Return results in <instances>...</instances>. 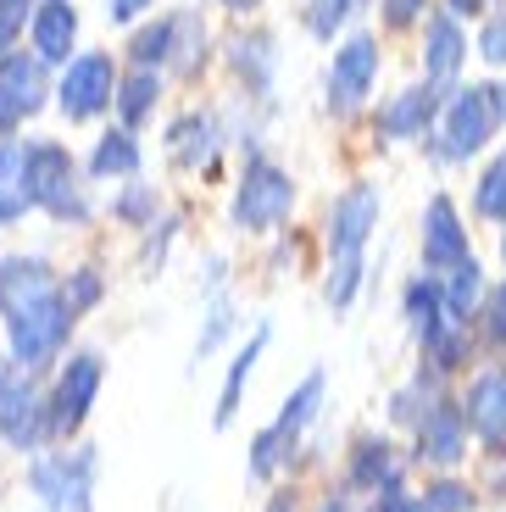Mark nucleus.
I'll return each mask as SVG.
<instances>
[{
    "instance_id": "8fccbe9b",
    "label": "nucleus",
    "mask_w": 506,
    "mask_h": 512,
    "mask_svg": "<svg viewBox=\"0 0 506 512\" xmlns=\"http://www.w3.org/2000/svg\"><path fill=\"white\" fill-rule=\"evenodd\" d=\"M17 6H34V0H17Z\"/></svg>"
},
{
    "instance_id": "e433bc0d",
    "label": "nucleus",
    "mask_w": 506,
    "mask_h": 512,
    "mask_svg": "<svg viewBox=\"0 0 506 512\" xmlns=\"http://www.w3.org/2000/svg\"><path fill=\"white\" fill-rule=\"evenodd\" d=\"M373 512H418V496H406L401 485H384L379 501H373Z\"/></svg>"
},
{
    "instance_id": "2f4dec72",
    "label": "nucleus",
    "mask_w": 506,
    "mask_h": 512,
    "mask_svg": "<svg viewBox=\"0 0 506 512\" xmlns=\"http://www.w3.org/2000/svg\"><path fill=\"white\" fill-rule=\"evenodd\" d=\"M473 490L468 485H456V479H445V485H434L429 496L418 501V512H473Z\"/></svg>"
},
{
    "instance_id": "ddd939ff",
    "label": "nucleus",
    "mask_w": 506,
    "mask_h": 512,
    "mask_svg": "<svg viewBox=\"0 0 506 512\" xmlns=\"http://www.w3.org/2000/svg\"><path fill=\"white\" fill-rule=\"evenodd\" d=\"M462 418L473 423V435L484 440V446L506 451V368H490L473 379L468 401H462Z\"/></svg>"
},
{
    "instance_id": "7ed1b4c3",
    "label": "nucleus",
    "mask_w": 506,
    "mask_h": 512,
    "mask_svg": "<svg viewBox=\"0 0 506 512\" xmlns=\"http://www.w3.org/2000/svg\"><path fill=\"white\" fill-rule=\"evenodd\" d=\"M290 206H295V184H290V173L256 156V162L245 167L240 190H234V223H240V229L267 234V229H279V223L290 218Z\"/></svg>"
},
{
    "instance_id": "ea45409f",
    "label": "nucleus",
    "mask_w": 506,
    "mask_h": 512,
    "mask_svg": "<svg viewBox=\"0 0 506 512\" xmlns=\"http://www.w3.org/2000/svg\"><path fill=\"white\" fill-rule=\"evenodd\" d=\"M151 0H106V12H112V23H134V17L145 12Z\"/></svg>"
},
{
    "instance_id": "473e14b6",
    "label": "nucleus",
    "mask_w": 506,
    "mask_h": 512,
    "mask_svg": "<svg viewBox=\"0 0 506 512\" xmlns=\"http://www.w3.org/2000/svg\"><path fill=\"white\" fill-rule=\"evenodd\" d=\"M23 12L28 6H17V0H0V56H12L17 34H23Z\"/></svg>"
},
{
    "instance_id": "9b49d317",
    "label": "nucleus",
    "mask_w": 506,
    "mask_h": 512,
    "mask_svg": "<svg viewBox=\"0 0 506 512\" xmlns=\"http://www.w3.org/2000/svg\"><path fill=\"white\" fill-rule=\"evenodd\" d=\"M468 229L456 223V206L445 195H434L423 212V268L429 273H451L456 262H468Z\"/></svg>"
},
{
    "instance_id": "4c0bfd02",
    "label": "nucleus",
    "mask_w": 506,
    "mask_h": 512,
    "mask_svg": "<svg viewBox=\"0 0 506 512\" xmlns=\"http://www.w3.org/2000/svg\"><path fill=\"white\" fill-rule=\"evenodd\" d=\"M223 334H228V312L217 307V312H212V323H206V334H201V346H195V357H206V351H212L217 340H223Z\"/></svg>"
},
{
    "instance_id": "de8ad7c7",
    "label": "nucleus",
    "mask_w": 506,
    "mask_h": 512,
    "mask_svg": "<svg viewBox=\"0 0 506 512\" xmlns=\"http://www.w3.org/2000/svg\"><path fill=\"white\" fill-rule=\"evenodd\" d=\"M223 6H234V12H251V6H262V0H223Z\"/></svg>"
},
{
    "instance_id": "c85d7f7f",
    "label": "nucleus",
    "mask_w": 506,
    "mask_h": 512,
    "mask_svg": "<svg viewBox=\"0 0 506 512\" xmlns=\"http://www.w3.org/2000/svg\"><path fill=\"white\" fill-rule=\"evenodd\" d=\"M173 56V17H162L156 28H140L134 34V62L151 67V62H167Z\"/></svg>"
},
{
    "instance_id": "49530a36",
    "label": "nucleus",
    "mask_w": 506,
    "mask_h": 512,
    "mask_svg": "<svg viewBox=\"0 0 506 512\" xmlns=\"http://www.w3.org/2000/svg\"><path fill=\"white\" fill-rule=\"evenodd\" d=\"M6 167H17V151L6 140H0V173H6Z\"/></svg>"
},
{
    "instance_id": "a18cd8bd",
    "label": "nucleus",
    "mask_w": 506,
    "mask_h": 512,
    "mask_svg": "<svg viewBox=\"0 0 506 512\" xmlns=\"http://www.w3.org/2000/svg\"><path fill=\"white\" fill-rule=\"evenodd\" d=\"M479 6H484V0H451V12H462V17H473Z\"/></svg>"
},
{
    "instance_id": "f03ea898",
    "label": "nucleus",
    "mask_w": 506,
    "mask_h": 512,
    "mask_svg": "<svg viewBox=\"0 0 506 512\" xmlns=\"http://www.w3.org/2000/svg\"><path fill=\"white\" fill-rule=\"evenodd\" d=\"M6 329H12V351L23 368H39V362H51L56 351L67 346V329H73V312L62 307V295L45 290L34 295L28 307L6 312Z\"/></svg>"
},
{
    "instance_id": "c9c22d12",
    "label": "nucleus",
    "mask_w": 506,
    "mask_h": 512,
    "mask_svg": "<svg viewBox=\"0 0 506 512\" xmlns=\"http://www.w3.org/2000/svg\"><path fill=\"white\" fill-rule=\"evenodd\" d=\"M28 206H34V201L23 195V184H6V190H0V223H17Z\"/></svg>"
},
{
    "instance_id": "39448f33",
    "label": "nucleus",
    "mask_w": 506,
    "mask_h": 512,
    "mask_svg": "<svg viewBox=\"0 0 506 512\" xmlns=\"http://www.w3.org/2000/svg\"><path fill=\"white\" fill-rule=\"evenodd\" d=\"M34 490L45 512H89V490H95V451H67L34 468Z\"/></svg>"
},
{
    "instance_id": "f8f14e48",
    "label": "nucleus",
    "mask_w": 506,
    "mask_h": 512,
    "mask_svg": "<svg viewBox=\"0 0 506 512\" xmlns=\"http://www.w3.org/2000/svg\"><path fill=\"white\" fill-rule=\"evenodd\" d=\"M418 457L440 462V468H451V462L468 457V418H462L456 401H434V407L418 418Z\"/></svg>"
},
{
    "instance_id": "f3484780",
    "label": "nucleus",
    "mask_w": 506,
    "mask_h": 512,
    "mask_svg": "<svg viewBox=\"0 0 506 512\" xmlns=\"http://www.w3.org/2000/svg\"><path fill=\"white\" fill-rule=\"evenodd\" d=\"M0 95L23 117L39 112V101H45V62L39 56H0Z\"/></svg>"
},
{
    "instance_id": "f704fd0d",
    "label": "nucleus",
    "mask_w": 506,
    "mask_h": 512,
    "mask_svg": "<svg viewBox=\"0 0 506 512\" xmlns=\"http://www.w3.org/2000/svg\"><path fill=\"white\" fill-rule=\"evenodd\" d=\"M423 6L429 0H384V17H390V28H406V23H418Z\"/></svg>"
},
{
    "instance_id": "5701e85b",
    "label": "nucleus",
    "mask_w": 506,
    "mask_h": 512,
    "mask_svg": "<svg viewBox=\"0 0 506 512\" xmlns=\"http://www.w3.org/2000/svg\"><path fill=\"white\" fill-rule=\"evenodd\" d=\"M89 167H95L101 179H123V173H140V145H134V134H128V128L106 134V140L95 145V156H89Z\"/></svg>"
},
{
    "instance_id": "a878e982",
    "label": "nucleus",
    "mask_w": 506,
    "mask_h": 512,
    "mask_svg": "<svg viewBox=\"0 0 506 512\" xmlns=\"http://www.w3.org/2000/svg\"><path fill=\"white\" fill-rule=\"evenodd\" d=\"M479 290H484V273H479V262H456L451 268V284H445V307H451V318H462L468 323V312H473V301H479Z\"/></svg>"
},
{
    "instance_id": "37998d69",
    "label": "nucleus",
    "mask_w": 506,
    "mask_h": 512,
    "mask_svg": "<svg viewBox=\"0 0 506 512\" xmlns=\"http://www.w3.org/2000/svg\"><path fill=\"white\" fill-rule=\"evenodd\" d=\"M323 512H356V501L340 490V496H329V501H323Z\"/></svg>"
},
{
    "instance_id": "9d476101",
    "label": "nucleus",
    "mask_w": 506,
    "mask_h": 512,
    "mask_svg": "<svg viewBox=\"0 0 506 512\" xmlns=\"http://www.w3.org/2000/svg\"><path fill=\"white\" fill-rule=\"evenodd\" d=\"M373 78H379V45L367 34L345 39L340 51H334V73H329V95L340 112H351L367 90H373Z\"/></svg>"
},
{
    "instance_id": "20e7f679",
    "label": "nucleus",
    "mask_w": 506,
    "mask_h": 512,
    "mask_svg": "<svg viewBox=\"0 0 506 512\" xmlns=\"http://www.w3.org/2000/svg\"><path fill=\"white\" fill-rule=\"evenodd\" d=\"M0 435L12 440L17 451L39 446L51 435V412H45V396L34 390L23 362H0Z\"/></svg>"
},
{
    "instance_id": "3c124183",
    "label": "nucleus",
    "mask_w": 506,
    "mask_h": 512,
    "mask_svg": "<svg viewBox=\"0 0 506 512\" xmlns=\"http://www.w3.org/2000/svg\"><path fill=\"white\" fill-rule=\"evenodd\" d=\"M501 256H506V245H501Z\"/></svg>"
},
{
    "instance_id": "f257e3e1",
    "label": "nucleus",
    "mask_w": 506,
    "mask_h": 512,
    "mask_svg": "<svg viewBox=\"0 0 506 512\" xmlns=\"http://www.w3.org/2000/svg\"><path fill=\"white\" fill-rule=\"evenodd\" d=\"M17 184L34 206L56 212V218H84V201H78V184H73V156L62 145H28L17 156Z\"/></svg>"
},
{
    "instance_id": "393cba45",
    "label": "nucleus",
    "mask_w": 506,
    "mask_h": 512,
    "mask_svg": "<svg viewBox=\"0 0 506 512\" xmlns=\"http://www.w3.org/2000/svg\"><path fill=\"white\" fill-rule=\"evenodd\" d=\"M206 156H212V117H184V123H173V162L201 167Z\"/></svg>"
},
{
    "instance_id": "a19ab883",
    "label": "nucleus",
    "mask_w": 506,
    "mask_h": 512,
    "mask_svg": "<svg viewBox=\"0 0 506 512\" xmlns=\"http://www.w3.org/2000/svg\"><path fill=\"white\" fill-rule=\"evenodd\" d=\"M117 212H123V218H134V223H140V218H145V212H151V195H145V190H134V195H123V206H117Z\"/></svg>"
},
{
    "instance_id": "c03bdc74",
    "label": "nucleus",
    "mask_w": 506,
    "mask_h": 512,
    "mask_svg": "<svg viewBox=\"0 0 506 512\" xmlns=\"http://www.w3.org/2000/svg\"><path fill=\"white\" fill-rule=\"evenodd\" d=\"M267 512H295V490H279V496H273V507Z\"/></svg>"
},
{
    "instance_id": "0eeeda50",
    "label": "nucleus",
    "mask_w": 506,
    "mask_h": 512,
    "mask_svg": "<svg viewBox=\"0 0 506 512\" xmlns=\"http://www.w3.org/2000/svg\"><path fill=\"white\" fill-rule=\"evenodd\" d=\"M112 95H117V67H112V56L89 51V56H73V62H67L56 101H62V112L73 117V123H84V117L106 112V106H112Z\"/></svg>"
},
{
    "instance_id": "c756f323",
    "label": "nucleus",
    "mask_w": 506,
    "mask_h": 512,
    "mask_svg": "<svg viewBox=\"0 0 506 512\" xmlns=\"http://www.w3.org/2000/svg\"><path fill=\"white\" fill-rule=\"evenodd\" d=\"M356 284H362V251H356V256H334V273H329V307H351Z\"/></svg>"
},
{
    "instance_id": "7c9ffc66",
    "label": "nucleus",
    "mask_w": 506,
    "mask_h": 512,
    "mask_svg": "<svg viewBox=\"0 0 506 512\" xmlns=\"http://www.w3.org/2000/svg\"><path fill=\"white\" fill-rule=\"evenodd\" d=\"M479 212L484 218H506V156H495L490 173L479 179Z\"/></svg>"
},
{
    "instance_id": "58836bf2",
    "label": "nucleus",
    "mask_w": 506,
    "mask_h": 512,
    "mask_svg": "<svg viewBox=\"0 0 506 512\" xmlns=\"http://www.w3.org/2000/svg\"><path fill=\"white\" fill-rule=\"evenodd\" d=\"M490 334H495V340L506 346V284L490 295Z\"/></svg>"
},
{
    "instance_id": "4be33fe9",
    "label": "nucleus",
    "mask_w": 506,
    "mask_h": 512,
    "mask_svg": "<svg viewBox=\"0 0 506 512\" xmlns=\"http://www.w3.org/2000/svg\"><path fill=\"white\" fill-rule=\"evenodd\" d=\"M462 28L451 23V17H434L429 23V84H451L456 67H462Z\"/></svg>"
},
{
    "instance_id": "1a4fd4ad",
    "label": "nucleus",
    "mask_w": 506,
    "mask_h": 512,
    "mask_svg": "<svg viewBox=\"0 0 506 512\" xmlns=\"http://www.w3.org/2000/svg\"><path fill=\"white\" fill-rule=\"evenodd\" d=\"M373 229H379V190H373V184H351L329 212V251L356 256Z\"/></svg>"
},
{
    "instance_id": "6ab92c4d",
    "label": "nucleus",
    "mask_w": 506,
    "mask_h": 512,
    "mask_svg": "<svg viewBox=\"0 0 506 512\" xmlns=\"http://www.w3.org/2000/svg\"><path fill=\"white\" fill-rule=\"evenodd\" d=\"M406 318H412V334L429 346L434 334L451 323V307H445L440 284H434V279H412V284H406Z\"/></svg>"
},
{
    "instance_id": "2eb2a0df",
    "label": "nucleus",
    "mask_w": 506,
    "mask_h": 512,
    "mask_svg": "<svg viewBox=\"0 0 506 512\" xmlns=\"http://www.w3.org/2000/svg\"><path fill=\"white\" fill-rule=\"evenodd\" d=\"M434 112H440L434 84H418V90L395 95V101L379 112V134H390V140H412V134H423V128H429Z\"/></svg>"
},
{
    "instance_id": "4468645a",
    "label": "nucleus",
    "mask_w": 506,
    "mask_h": 512,
    "mask_svg": "<svg viewBox=\"0 0 506 512\" xmlns=\"http://www.w3.org/2000/svg\"><path fill=\"white\" fill-rule=\"evenodd\" d=\"M73 39H78V12L67 0H45L34 12V56L39 62H67Z\"/></svg>"
},
{
    "instance_id": "bb28decb",
    "label": "nucleus",
    "mask_w": 506,
    "mask_h": 512,
    "mask_svg": "<svg viewBox=\"0 0 506 512\" xmlns=\"http://www.w3.org/2000/svg\"><path fill=\"white\" fill-rule=\"evenodd\" d=\"M56 295H62V307L78 318V312H89L106 295V284H101V273H95V268H78V273H67V284Z\"/></svg>"
},
{
    "instance_id": "412c9836",
    "label": "nucleus",
    "mask_w": 506,
    "mask_h": 512,
    "mask_svg": "<svg viewBox=\"0 0 506 512\" xmlns=\"http://www.w3.org/2000/svg\"><path fill=\"white\" fill-rule=\"evenodd\" d=\"M323 390H329V379H323V373H306V379H301V390H295V396L284 401V412L273 418V429H279V435L290 440V446L301 440V429H306V423L317 418V407H323Z\"/></svg>"
},
{
    "instance_id": "b1692460",
    "label": "nucleus",
    "mask_w": 506,
    "mask_h": 512,
    "mask_svg": "<svg viewBox=\"0 0 506 512\" xmlns=\"http://www.w3.org/2000/svg\"><path fill=\"white\" fill-rule=\"evenodd\" d=\"M156 95H162V84H156V73L151 67H140V73L128 78V84H117V112H123V123L134 128V123H145V117L156 112Z\"/></svg>"
},
{
    "instance_id": "09e8293b",
    "label": "nucleus",
    "mask_w": 506,
    "mask_h": 512,
    "mask_svg": "<svg viewBox=\"0 0 506 512\" xmlns=\"http://www.w3.org/2000/svg\"><path fill=\"white\" fill-rule=\"evenodd\" d=\"M495 95H501V101H495V106H501V117H506V90H495Z\"/></svg>"
},
{
    "instance_id": "cd10ccee",
    "label": "nucleus",
    "mask_w": 506,
    "mask_h": 512,
    "mask_svg": "<svg viewBox=\"0 0 506 512\" xmlns=\"http://www.w3.org/2000/svg\"><path fill=\"white\" fill-rule=\"evenodd\" d=\"M284 457H290V440H284L279 429L267 423L262 435L251 440V474H256V479H273V474H279V462H284Z\"/></svg>"
},
{
    "instance_id": "a211bd4d",
    "label": "nucleus",
    "mask_w": 506,
    "mask_h": 512,
    "mask_svg": "<svg viewBox=\"0 0 506 512\" xmlns=\"http://www.w3.org/2000/svg\"><path fill=\"white\" fill-rule=\"evenodd\" d=\"M401 485V457H395L390 440H362L351 457V490H384Z\"/></svg>"
},
{
    "instance_id": "aec40b11",
    "label": "nucleus",
    "mask_w": 506,
    "mask_h": 512,
    "mask_svg": "<svg viewBox=\"0 0 506 512\" xmlns=\"http://www.w3.org/2000/svg\"><path fill=\"white\" fill-rule=\"evenodd\" d=\"M267 351V329H256L251 340H245V351L234 362H228V379H223V396H217V429L223 423H234V412H240V390L251 384V373H256V357Z\"/></svg>"
},
{
    "instance_id": "dca6fc26",
    "label": "nucleus",
    "mask_w": 506,
    "mask_h": 512,
    "mask_svg": "<svg viewBox=\"0 0 506 512\" xmlns=\"http://www.w3.org/2000/svg\"><path fill=\"white\" fill-rule=\"evenodd\" d=\"M45 290H56V284H51V268H45L39 256H6V262H0V312L28 307V301L45 295Z\"/></svg>"
},
{
    "instance_id": "423d86ee",
    "label": "nucleus",
    "mask_w": 506,
    "mask_h": 512,
    "mask_svg": "<svg viewBox=\"0 0 506 512\" xmlns=\"http://www.w3.org/2000/svg\"><path fill=\"white\" fill-rule=\"evenodd\" d=\"M495 123H501L495 90H484V84H468V90H456V101L445 106V156H451V162L473 156V151H479V145L495 134Z\"/></svg>"
},
{
    "instance_id": "6e6552de",
    "label": "nucleus",
    "mask_w": 506,
    "mask_h": 512,
    "mask_svg": "<svg viewBox=\"0 0 506 512\" xmlns=\"http://www.w3.org/2000/svg\"><path fill=\"white\" fill-rule=\"evenodd\" d=\"M101 357L95 351H78V357H67L62 379H56V396H51V429L56 435H73L78 423L89 418V407H95V396H101Z\"/></svg>"
},
{
    "instance_id": "72a5a7b5",
    "label": "nucleus",
    "mask_w": 506,
    "mask_h": 512,
    "mask_svg": "<svg viewBox=\"0 0 506 512\" xmlns=\"http://www.w3.org/2000/svg\"><path fill=\"white\" fill-rule=\"evenodd\" d=\"M479 56H484V62H506V17H495V23L484 28V39H479Z\"/></svg>"
},
{
    "instance_id": "79ce46f5",
    "label": "nucleus",
    "mask_w": 506,
    "mask_h": 512,
    "mask_svg": "<svg viewBox=\"0 0 506 512\" xmlns=\"http://www.w3.org/2000/svg\"><path fill=\"white\" fill-rule=\"evenodd\" d=\"M17 117H23V112H17V106L6 101V95H0V134H6V128H17Z\"/></svg>"
}]
</instances>
